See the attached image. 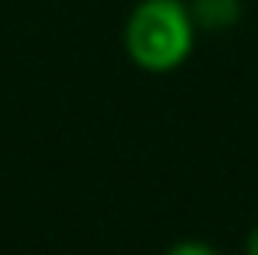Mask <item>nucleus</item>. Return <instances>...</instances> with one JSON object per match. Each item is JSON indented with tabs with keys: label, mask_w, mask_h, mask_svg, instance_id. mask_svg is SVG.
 I'll use <instances>...</instances> for the list:
<instances>
[{
	"label": "nucleus",
	"mask_w": 258,
	"mask_h": 255,
	"mask_svg": "<svg viewBox=\"0 0 258 255\" xmlns=\"http://www.w3.org/2000/svg\"><path fill=\"white\" fill-rule=\"evenodd\" d=\"M196 33L186 0H138L124 20V52L138 69L164 76L193 56Z\"/></svg>",
	"instance_id": "obj_1"
},
{
	"label": "nucleus",
	"mask_w": 258,
	"mask_h": 255,
	"mask_svg": "<svg viewBox=\"0 0 258 255\" xmlns=\"http://www.w3.org/2000/svg\"><path fill=\"white\" fill-rule=\"evenodd\" d=\"M200 33H226L242 20V0H186Z\"/></svg>",
	"instance_id": "obj_2"
},
{
	"label": "nucleus",
	"mask_w": 258,
	"mask_h": 255,
	"mask_svg": "<svg viewBox=\"0 0 258 255\" xmlns=\"http://www.w3.org/2000/svg\"><path fill=\"white\" fill-rule=\"evenodd\" d=\"M164 255H219V252H216L209 242H200V239H183V242L170 245Z\"/></svg>",
	"instance_id": "obj_3"
},
{
	"label": "nucleus",
	"mask_w": 258,
	"mask_h": 255,
	"mask_svg": "<svg viewBox=\"0 0 258 255\" xmlns=\"http://www.w3.org/2000/svg\"><path fill=\"white\" fill-rule=\"evenodd\" d=\"M245 255H258V226L245 236Z\"/></svg>",
	"instance_id": "obj_4"
}]
</instances>
